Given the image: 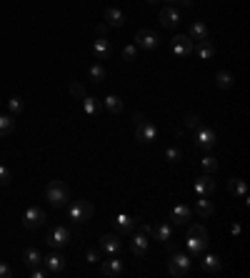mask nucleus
Returning a JSON list of instances; mask_svg holds the SVG:
<instances>
[{
	"mask_svg": "<svg viewBox=\"0 0 250 278\" xmlns=\"http://www.w3.org/2000/svg\"><path fill=\"white\" fill-rule=\"evenodd\" d=\"M213 210H215V206H213L210 196H198V200H195V213H198L200 218H208V216H213Z\"/></svg>",
	"mask_w": 250,
	"mask_h": 278,
	"instance_id": "aec40b11",
	"label": "nucleus"
},
{
	"mask_svg": "<svg viewBox=\"0 0 250 278\" xmlns=\"http://www.w3.org/2000/svg\"><path fill=\"white\" fill-rule=\"evenodd\" d=\"M223 268V263H220V258L218 256H203V270H208V273H218Z\"/></svg>",
	"mask_w": 250,
	"mask_h": 278,
	"instance_id": "cd10ccee",
	"label": "nucleus"
},
{
	"mask_svg": "<svg viewBox=\"0 0 250 278\" xmlns=\"http://www.w3.org/2000/svg\"><path fill=\"white\" fill-rule=\"evenodd\" d=\"M170 50H173L178 58H188V56L193 53V40H190L188 36H175V38L170 40Z\"/></svg>",
	"mask_w": 250,
	"mask_h": 278,
	"instance_id": "9b49d317",
	"label": "nucleus"
},
{
	"mask_svg": "<svg viewBox=\"0 0 250 278\" xmlns=\"http://www.w3.org/2000/svg\"><path fill=\"white\" fill-rule=\"evenodd\" d=\"M148 246H150V238H148L145 233H135V236L130 238V250H133L135 256H145V253H148Z\"/></svg>",
	"mask_w": 250,
	"mask_h": 278,
	"instance_id": "a211bd4d",
	"label": "nucleus"
},
{
	"mask_svg": "<svg viewBox=\"0 0 250 278\" xmlns=\"http://www.w3.org/2000/svg\"><path fill=\"white\" fill-rule=\"evenodd\" d=\"M13 130H15V116H10V113L0 116V138H8Z\"/></svg>",
	"mask_w": 250,
	"mask_h": 278,
	"instance_id": "5701e85b",
	"label": "nucleus"
},
{
	"mask_svg": "<svg viewBox=\"0 0 250 278\" xmlns=\"http://www.w3.org/2000/svg\"><path fill=\"white\" fill-rule=\"evenodd\" d=\"M43 263H45V270H48V273H63V270L68 268V260H65V256H60V253H50L48 258H43Z\"/></svg>",
	"mask_w": 250,
	"mask_h": 278,
	"instance_id": "4468645a",
	"label": "nucleus"
},
{
	"mask_svg": "<svg viewBox=\"0 0 250 278\" xmlns=\"http://www.w3.org/2000/svg\"><path fill=\"white\" fill-rule=\"evenodd\" d=\"M135 56H138V46H125L123 58H125V60H135Z\"/></svg>",
	"mask_w": 250,
	"mask_h": 278,
	"instance_id": "4c0bfd02",
	"label": "nucleus"
},
{
	"mask_svg": "<svg viewBox=\"0 0 250 278\" xmlns=\"http://www.w3.org/2000/svg\"><path fill=\"white\" fill-rule=\"evenodd\" d=\"M100 246H103V250L110 253V256H118V250H120V240H118L115 236H110V233L100 238Z\"/></svg>",
	"mask_w": 250,
	"mask_h": 278,
	"instance_id": "393cba45",
	"label": "nucleus"
},
{
	"mask_svg": "<svg viewBox=\"0 0 250 278\" xmlns=\"http://www.w3.org/2000/svg\"><path fill=\"white\" fill-rule=\"evenodd\" d=\"M85 260H88V263H100V253H98L95 248H88V253H85Z\"/></svg>",
	"mask_w": 250,
	"mask_h": 278,
	"instance_id": "a19ab883",
	"label": "nucleus"
},
{
	"mask_svg": "<svg viewBox=\"0 0 250 278\" xmlns=\"http://www.w3.org/2000/svg\"><path fill=\"white\" fill-rule=\"evenodd\" d=\"M195 196H210L213 190H215V180H213V176L210 173H205V176H200V178H195Z\"/></svg>",
	"mask_w": 250,
	"mask_h": 278,
	"instance_id": "dca6fc26",
	"label": "nucleus"
},
{
	"mask_svg": "<svg viewBox=\"0 0 250 278\" xmlns=\"http://www.w3.org/2000/svg\"><path fill=\"white\" fill-rule=\"evenodd\" d=\"M93 213H95V208H93L88 200H73V203L68 206V216H70L75 223H85V220H90Z\"/></svg>",
	"mask_w": 250,
	"mask_h": 278,
	"instance_id": "7ed1b4c3",
	"label": "nucleus"
},
{
	"mask_svg": "<svg viewBox=\"0 0 250 278\" xmlns=\"http://www.w3.org/2000/svg\"><path fill=\"white\" fill-rule=\"evenodd\" d=\"M190 218H193V208H190L188 203H178V206H173L168 220H170L173 226H188Z\"/></svg>",
	"mask_w": 250,
	"mask_h": 278,
	"instance_id": "6e6552de",
	"label": "nucleus"
},
{
	"mask_svg": "<svg viewBox=\"0 0 250 278\" xmlns=\"http://www.w3.org/2000/svg\"><path fill=\"white\" fill-rule=\"evenodd\" d=\"M165 158H168L170 163H178V160H180V150H178V148H168V150H165Z\"/></svg>",
	"mask_w": 250,
	"mask_h": 278,
	"instance_id": "ea45409f",
	"label": "nucleus"
},
{
	"mask_svg": "<svg viewBox=\"0 0 250 278\" xmlns=\"http://www.w3.org/2000/svg\"><path fill=\"white\" fill-rule=\"evenodd\" d=\"M230 230H233V236H240V223H233V228H230Z\"/></svg>",
	"mask_w": 250,
	"mask_h": 278,
	"instance_id": "c03bdc74",
	"label": "nucleus"
},
{
	"mask_svg": "<svg viewBox=\"0 0 250 278\" xmlns=\"http://www.w3.org/2000/svg\"><path fill=\"white\" fill-rule=\"evenodd\" d=\"M208 33H210L208 26H205L203 20H195V23L190 26V36H188V38H190V40H205Z\"/></svg>",
	"mask_w": 250,
	"mask_h": 278,
	"instance_id": "b1692460",
	"label": "nucleus"
},
{
	"mask_svg": "<svg viewBox=\"0 0 250 278\" xmlns=\"http://www.w3.org/2000/svg\"><path fill=\"white\" fill-rule=\"evenodd\" d=\"M70 240H73V233L68 226H55L48 233V246H53V248H65Z\"/></svg>",
	"mask_w": 250,
	"mask_h": 278,
	"instance_id": "20e7f679",
	"label": "nucleus"
},
{
	"mask_svg": "<svg viewBox=\"0 0 250 278\" xmlns=\"http://www.w3.org/2000/svg\"><path fill=\"white\" fill-rule=\"evenodd\" d=\"M113 223H115V228H118L120 233L130 236V233H133V230L140 226V218H138V216H128V213H118Z\"/></svg>",
	"mask_w": 250,
	"mask_h": 278,
	"instance_id": "9d476101",
	"label": "nucleus"
},
{
	"mask_svg": "<svg viewBox=\"0 0 250 278\" xmlns=\"http://www.w3.org/2000/svg\"><path fill=\"white\" fill-rule=\"evenodd\" d=\"M190 256H185V253H180V250H173V258H170V263H168V270L173 273V276H188L190 273Z\"/></svg>",
	"mask_w": 250,
	"mask_h": 278,
	"instance_id": "39448f33",
	"label": "nucleus"
},
{
	"mask_svg": "<svg viewBox=\"0 0 250 278\" xmlns=\"http://www.w3.org/2000/svg\"><path fill=\"white\" fill-rule=\"evenodd\" d=\"M215 143H218V138H215V130H213V128H198V130H195V146H198V148L210 150V148H215Z\"/></svg>",
	"mask_w": 250,
	"mask_h": 278,
	"instance_id": "f8f14e48",
	"label": "nucleus"
},
{
	"mask_svg": "<svg viewBox=\"0 0 250 278\" xmlns=\"http://www.w3.org/2000/svg\"><path fill=\"white\" fill-rule=\"evenodd\" d=\"M100 108H103V106H100V100L88 98V96L83 98V110H85L88 116H98V113H100Z\"/></svg>",
	"mask_w": 250,
	"mask_h": 278,
	"instance_id": "c756f323",
	"label": "nucleus"
},
{
	"mask_svg": "<svg viewBox=\"0 0 250 278\" xmlns=\"http://www.w3.org/2000/svg\"><path fill=\"white\" fill-rule=\"evenodd\" d=\"M215 86H218V88H223V90L233 88V86H235L233 73H230V70H220V73H215Z\"/></svg>",
	"mask_w": 250,
	"mask_h": 278,
	"instance_id": "a878e982",
	"label": "nucleus"
},
{
	"mask_svg": "<svg viewBox=\"0 0 250 278\" xmlns=\"http://www.w3.org/2000/svg\"><path fill=\"white\" fill-rule=\"evenodd\" d=\"M228 190H230L233 196H240V198L248 196V190H245V180H243V178H230V180H228Z\"/></svg>",
	"mask_w": 250,
	"mask_h": 278,
	"instance_id": "c85d7f7f",
	"label": "nucleus"
},
{
	"mask_svg": "<svg viewBox=\"0 0 250 278\" xmlns=\"http://www.w3.org/2000/svg\"><path fill=\"white\" fill-rule=\"evenodd\" d=\"M88 76H90V80L103 83V80H105V68H103L100 63H93V66H90V70H88Z\"/></svg>",
	"mask_w": 250,
	"mask_h": 278,
	"instance_id": "2f4dec72",
	"label": "nucleus"
},
{
	"mask_svg": "<svg viewBox=\"0 0 250 278\" xmlns=\"http://www.w3.org/2000/svg\"><path fill=\"white\" fill-rule=\"evenodd\" d=\"M93 53H95V60H108V58H110V53H113L110 40L98 36V40H93Z\"/></svg>",
	"mask_w": 250,
	"mask_h": 278,
	"instance_id": "2eb2a0df",
	"label": "nucleus"
},
{
	"mask_svg": "<svg viewBox=\"0 0 250 278\" xmlns=\"http://www.w3.org/2000/svg\"><path fill=\"white\" fill-rule=\"evenodd\" d=\"M95 33H98L100 38H105V33H108V23H100V26L95 28Z\"/></svg>",
	"mask_w": 250,
	"mask_h": 278,
	"instance_id": "37998d69",
	"label": "nucleus"
},
{
	"mask_svg": "<svg viewBox=\"0 0 250 278\" xmlns=\"http://www.w3.org/2000/svg\"><path fill=\"white\" fill-rule=\"evenodd\" d=\"M178 3H180L183 8H190V6H193V0H178Z\"/></svg>",
	"mask_w": 250,
	"mask_h": 278,
	"instance_id": "a18cd8bd",
	"label": "nucleus"
},
{
	"mask_svg": "<svg viewBox=\"0 0 250 278\" xmlns=\"http://www.w3.org/2000/svg\"><path fill=\"white\" fill-rule=\"evenodd\" d=\"M168 3H178V0H168Z\"/></svg>",
	"mask_w": 250,
	"mask_h": 278,
	"instance_id": "de8ad7c7",
	"label": "nucleus"
},
{
	"mask_svg": "<svg viewBox=\"0 0 250 278\" xmlns=\"http://www.w3.org/2000/svg\"><path fill=\"white\" fill-rule=\"evenodd\" d=\"M185 248H188L193 256H203L205 248H208V233H188Z\"/></svg>",
	"mask_w": 250,
	"mask_h": 278,
	"instance_id": "1a4fd4ad",
	"label": "nucleus"
},
{
	"mask_svg": "<svg viewBox=\"0 0 250 278\" xmlns=\"http://www.w3.org/2000/svg\"><path fill=\"white\" fill-rule=\"evenodd\" d=\"M148 3H158V0H148Z\"/></svg>",
	"mask_w": 250,
	"mask_h": 278,
	"instance_id": "49530a36",
	"label": "nucleus"
},
{
	"mask_svg": "<svg viewBox=\"0 0 250 278\" xmlns=\"http://www.w3.org/2000/svg\"><path fill=\"white\" fill-rule=\"evenodd\" d=\"M45 276H48V270H43V268H38V266L30 268V278H45Z\"/></svg>",
	"mask_w": 250,
	"mask_h": 278,
	"instance_id": "79ce46f5",
	"label": "nucleus"
},
{
	"mask_svg": "<svg viewBox=\"0 0 250 278\" xmlns=\"http://www.w3.org/2000/svg\"><path fill=\"white\" fill-rule=\"evenodd\" d=\"M193 50L198 53V58L200 60H210V58H215V46L205 38V40H198V46H193Z\"/></svg>",
	"mask_w": 250,
	"mask_h": 278,
	"instance_id": "6ab92c4d",
	"label": "nucleus"
},
{
	"mask_svg": "<svg viewBox=\"0 0 250 278\" xmlns=\"http://www.w3.org/2000/svg\"><path fill=\"white\" fill-rule=\"evenodd\" d=\"M15 273H13V268L8 266V263H3V260H0V278H13Z\"/></svg>",
	"mask_w": 250,
	"mask_h": 278,
	"instance_id": "58836bf2",
	"label": "nucleus"
},
{
	"mask_svg": "<svg viewBox=\"0 0 250 278\" xmlns=\"http://www.w3.org/2000/svg\"><path fill=\"white\" fill-rule=\"evenodd\" d=\"M150 238H155V240H163V243L173 240V223H170V220H160V223L153 228Z\"/></svg>",
	"mask_w": 250,
	"mask_h": 278,
	"instance_id": "f3484780",
	"label": "nucleus"
},
{
	"mask_svg": "<svg viewBox=\"0 0 250 278\" xmlns=\"http://www.w3.org/2000/svg\"><path fill=\"white\" fill-rule=\"evenodd\" d=\"M70 96L78 98V100H83V98H85V88H83L80 83H70Z\"/></svg>",
	"mask_w": 250,
	"mask_h": 278,
	"instance_id": "e433bc0d",
	"label": "nucleus"
},
{
	"mask_svg": "<svg viewBox=\"0 0 250 278\" xmlns=\"http://www.w3.org/2000/svg\"><path fill=\"white\" fill-rule=\"evenodd\" d=\"M123 270H125V266H123V260H120L118 256H110V258L103 260V266H100V273L108 276V278H118V276H123Z\"/></svg>",
	"mask_w": 250,
	"mask_h": 278,
	"instance_id": "ddd939ff",
	"label": "nucleus"
},
{
	"mask_svg": "<svg viewBox=\"0 0 250 278\" xmlns=\"http://www.w3.org/2000/svg\"><path fill=\"white\" fill-rule=\"evenodd\" d=\"M45 198H48L55 208H63V206H68V200H70V188H68L63 180H50V183L45 186Z\"/></svg>",
	"mask_w": 250,
	"mask_h": 278,
	"instance_id": "f257e3e1",
	"label": "nucleus"
},
{
	"mask_svg": "<svg viewBox=\"0 0 250 278\" xmlns=\"http://www.w3.org/2000/svg\"><path fill=\"white\" fill-rule=\"evenodd\" d=\"M13 180V173H10V168L5 166V163H0V186H8Z\"/></svg>",
	"mask_w": 250,
	"mask_h": 278,
	"instance_id": "f704fd0d",
	"label": "nucleus"
},
{
	"mask_svg": "<svg viewBox=\"0 0 250 278\" xmlns=\"http://www.w3.org/2000/svg\"><path fill=\"white\" fill-rule=\"evenodd\" d=\"M160 23H163L165 28H175V26L180 23V13H178L175 8H163V10H160Z\"/></svg>",
	"mask_w": 250,
	"mask_h": 278,
	"instance_id": "412c9836",
	"label": "nucleus"
},
{
	"mask_svg": "<svg viewBox=\"0 0 250 278\" xmlns=\"http://www.w3.org/2000/svg\"><path fill=\"white\" fill-rule=\"evenodd\" d=\"M45 220H48V216H45V210L38 208V206H30V208L25 210V216H23V226H25L28 230H35V228L45 226Z\"/></svg>",
	"mask_w": 250,
	"mask_h": 278,
	"instance_id": "423d86ee",
	"label": "nucleus"
},
{
	"mask_svg": "<svg viewBox=\"0 0 250 278\" xmlns=\"http://www.w3.org/2000/svg\"><path fill=\"white\" fill-rule=\"evenodd\" d=\"M23 260H25V266H28V268H33V266H40V263H43V256H40V250H38V248H25Z\"/></svg>",
	"mask_w": 250,
	"mask_h": 278,
	"instance_id": "bb28decb",
	"label": "nucleus"
},
{
	"mask_svg": "<svg viewBox=\"0 0 250 278\" xmlns=\"http://www.w3.org/2000/svg\"><path fill=\"white\" fill-rule=\"evenodd\" d=\"M105 23L113 26V28H123V26H125V16H123L118 8H108V10H105Z\"/></svg>",
	"mask_w": 250,
	"mask_h": 278,
	"instance_id": "4be33fe9",
	"label": "nucleus"
},
{
	"mask_svg": "<svg viewBox=\"0 0 250 278\" xmlns=\"http://www.w3.org/2000/svg\"><path fill=\"white\" fill-rule=\"evenodd\" d=\"M185 128H190V130H198V128H200V116H195V113H188V116H185Z\"/></svg>",
	"mask_w": 250,
	"mask_h": 278,
	"instance_id": "c9c22d12",
	"label": "nucleus"
},
{
	"mask_svg": "<svg viewBox=\"0 0 250 278\" xmlns=\"http://www.w3.org/2000/svg\"><path fill=\"white\" fill-rule=\"evenodd\" d=\"M23 108H25V103H23V98H18V96H13V98L8 100V113H10V116H20V113H23Z\"/></svg>",
	"mask_w": 250,
	"mask_h": 278,
	"instance_id": "473e14b6",
	"label": "nucleus"
},
{
	"mask_svg": "<svg viewBox=\"0 0 250 278\" xmlns=\"http://www.w3.org/2000/svg\"><path fill=\"white\" fill-rule=\"evenodd\" d=\"M103 106H105V108H108V113H113V116H118V113L123 110V100H120L118 96H108Z\"/></svg>",
	"mask_w": 250,
	"mask_h": 278,
	"instance_id": "7c9ffc66",
	"label": "nucleus"
},
{
	"mask_svg": "<svg viewBox=\"0 0 250 278\" xmlns=\"http://www.w3.org/2000/svg\"><path fill=\"white\" fill-rule=\"evenodd\" d=\"M133 120H135V136H138V140H140V143H153L155 136H158V128H155L150 120H145L143 113H135Z\"/></svg>",
	"mask_w": 250,
	"mask_h": 278,
	"instance_id": "f03ea898",
	"label": "nucleus"
},
{
	"mask_svg": "<svg viewBox=\"0 0 250 278\" xmlns=\"http://www.w3.org/2000/svg\"><path fill=\"white\" fill-rule=\"evenodd\" d=\"M200 166H203L205 173H215V170H218V160H215L213 156H205V158L200 160Z\"/></svg>",
	"mask_w": 250,
	"mask_h": 278,
	"instance_id": "72a5a7b5",
	"label": "nucleus"
},
{
	"mask_svg": "<svg viewBox=\"0 0 250 278\" xmlns=\"http://www.w3.org/2000/svg\"><path fill=\"white\" fill-rule=\"evenodd\" d=\"M158 43H160V38H158V33H155V30H150V28H140V30L135 33V46H138V48L155 50V48H158Z\"/></svg>",
	"mask_w": 250,
	"mask_h": 278,
	"instance_id": "0eeeda50",
	"label": "nucleus"
}]
</instances>
